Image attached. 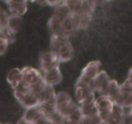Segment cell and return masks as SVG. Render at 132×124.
<instances>
[{"label": "cell", "mask_w": 132, "mask_h": 124, "mask_svg": "<svg viewBox=\"0 0 132 124\" xmlns=\"http://www.w3.org/2000/svg\"><path fill=\"white\" fill-rule=\"evenodd\" d=\"M101 66V63L99 61L95 60L90 61L84 67L77 82L88 85V83L100 72L99 69Z\"/></svg>", "instance_id": "cell-1"}, {"label": "cell", "mask_w": 132, "mask_h": 124, "mask_svg": "<svg viewBox=\"0 0 132 124\" xmlns=\"http://www.w3.org/2000/svg\"><path fill=\"white\" fill-rule=\"evenodd\" d=\"M39 65L44 72L59 66L57 55L53 51L43 52L39 57Z\"/></svg>", "instance_id": "cell-2"}, {"label": "cell", "mask_w": 132, "mask_h": 124, "mask_svg": "<svg viewBox=\"0 0 132 124\" xmlns=\"http://www.w3.org/2000/svg\"><path fill=\"white\" fill-rule=\"evenodd\" d=\"M22 80L32 87L43 80V76L38 70L33 67H25L21 70Z\"/></svg>", "instance_id": "cell-3"}, {"label": "cell", "mask_w": 132, "mask_h": 124, "mask_svg": "<svg viewBox=\"0 0 132 124\" xmlns=\"http://www.w3.org/2000/svg\"><path fill=\"white\" fill-rule=\"evenodd\" d=\"M46 116V114L40 105L27 108L23 114V118L27 123H34L36 120Z\"/></svg>", "instance_id": "cell-4"}, {"label": "cell", "mask_w": 132, "mask_h": 124, "mask_svg": "<svg viewBox=\"0 0 132 124\" xmlns=\"http://www.w3.org/2000/svg\"><path fill=\"white\" fill-rule=\"evenodd\" d=\"M59 67H56L44 72L43 80L46 85H52L59 83L62 80V74Z\"/></svg>", "instance_id": "cell-5"}, {"label": "cell", "mask_w": 132, "mask_h": 124, "mask_svg": "<svg viewBox=\"0 0 132 124\" xmlns=\"http://www.w3.org/2000/svg\"><path fill=\"white\" fill-rule=\"evenodd\" d=\"M94 103L97 110V113L112 111L113 109V103L106 96L101 95L99 98H95Z\"/></svg>", "instance_id": "cell-6"}, {"label": "cell", "mask_w": 132, "mask_h": 124, "mask_svg": "<svg viewBox=\"0 0 132 124\" xmlns=\"http://www.w3.org/2000/svg\"><path fill=\"white\" fill-rule=\"evenodd\" d=\"M22 23H23V19H22L21 16L18 14H13L9 16L6 27H7L12 32L16 34L20 30Z\"/></svg>", "instance_id": "cell-7"}, {"label": "cell", "mask_w": 132, "mask_h": 124, "mask_svg": "<svg viewBox=\"0 0 132 124\" xmlns=\"http://www.w3.org/2000/svg\"><path fill=\"white\" fill-rule=\"evenodd\" d=\"M19 103L23 107L27 109L39 105V99L37 96L30 92L29 93L24 96V97Z\"/></svg>", "instance_id": "cell-8"}, {"label": "cell", "mask_w": 132, "mask_h": 124, "mask_svg": "<svg viewBox=\"0 0 132 124\" xmlns=\"http://www.w3.org/2000/svg\"><path fill=\"white\" fill-rule=\"evenodd\" d=\"M80 110L84 117L89 118L97 113V110L95 107L94 102L88 104H82L80 107Z\"/></svg>", "instance_id": "cell-9"}, {"label": "cell", "mask_w": 132, "mask_h": 124, "mask_svg": "<svg viewBox=\"0 0 132 124\" xmlns=\"http://www.w3.org/2000/svg\"><path fill=\"white\" fill-rule=\"evenodd\" d=\"M21 74V70L19 69L18 67H14L12 68L7 73L6 75V81L9 84H12L15 80L18 78Z\"/></svg>", "instance_id": "cell-10"}, {"label": "cell", "mask_w": 132, "mask_h": 124, "mask_svg": "<svg viewBox=\"0 0 132 124\" xmlns=\"http://www.w3.org/2000/svg\"><path fill=\"white\" fill-rule=\"evenodd\" d=\"M79 107H77L73 102H70L67 107L63 109L60 112H58L64 118H67V117L70 116L72 112H74Z\"/></svg>", "instance_id": "cell-11"}, {"label": "cell", "mask_w": 132, "mask_h": 124, "mask_svg": "<svg viewBox=\"0 0 132 124\" xmlns=\"http://www.w3.org/2000/svg\"><path fill=\"white\" fill-rule=\"evenodd\" d=\"M70 101H72L70 96L65 92H60L57 94H55V105L64 103V102H70Z\"/></svg>", "instance_id": "cell-12"}, {"label": "cell", "mask_w": 132, "mask_h": 124, "mask_svg": "<svg viewBox=\"0 0 132 124\" xmlns=\"http://www.w3.org/2000/svg\"><path fill=\"white\" fill-rule=\"evenodd\" d=\"M46 119L48 121H50V123H55L59 122V121H63L64 120V118L57 112V111H54L52 113H50L46 116Z\"/></svg>", "instance_id": "cell-13"}, {"label": "cell", "mask_w": 132, "mask_h": 124, "mask_svg": "<svg viewBox=\"0 0 132 124\" xmlns=\"http://www.w3.org/2000/svg\"><path fill=\"white\" fill-rule=\"evenodd\" d=\"M82 115L81 112V110H80V107H78L74 112H72L67 118L71 120H73V121H76L77 122H79V121L82 118Z\"/></svg>", "instance_id": "cell-14"}, {"label": "cell", "mask_w": 132, "mask_h": 124, "mask_svg": "<svg viewBox=\"0 0 132 124\" xmlns=\"http://www.w3.org/2000/svg\"><path fill=\"white\" fill-rule=\"evenodd\" d=\"M89 118H90L92 121L95 122L96 124H103V122H102L100 116H99L98 113L92 115V116L89 117Z\"/></svg>", "instance_id": "cell-15"}, {"label": "cell", "mask_w": 132, "mask_h": 124, "mask_svg": "<svg viewBox=\"0 0 132 124\" xmlns=\"http://www.w3.org/2000/svg\"><path fill=\"white\" fill-rule=\"evenodd\" d=\"M48 121L46 119V116H44V117L38 119L37 120H36L34 124H48Z\"/></svg>", "instance_id": "cell-16"}, {"label": "cell", "mask_w": 132, "mask_h": 124, "mask_svg": "<svg viewBox=\"0 0 132 124\" xmlns=\"http://www.w3.org/2000/svg\"><path fill=\"white\" fill-rule=\"evenodd\" d=\"M45 3L50 6H55L59 3L57 0H45Z\"/></svg>", "instance_id": "cell-17"}, {"label": "cell", "mask_w": 132, "mask_h": 124, "mask_svg": "<svg viewBox=\"0 0 132 124\" xmlns=\"http://www.w3.org/2000/svg\"><path fill=\"white\" fill-rule=\"evenodd\" d=\"M16 124H27V122L24 121V120L23 118H21L18 120Z\"/></svg>", "instance_id": "cell-18"}, {"label": "cell", "mask_w": 132, "mask_h": 124, "mask_svg": "<svg viewBox=\"0 0 132 124\" xmlns=\"http://www.w3.org/2000/svg\"><path fill=\"white\" fill-rule=\"evenodd\" d=\"M52 124H65V122H64V119L63 121H59V122H55V123H52Z\"/></svg>", "instance_id": "cell-19"}, {"label": "cell", "mask_w": 132, "mask_h": 124, "mask_svg": "<svg viewBox=\"0 0 132 124\" xmlns=\"http://www.w3.org/2000/svg\"><path fill=\"white\" fill-rule=\"evenodd\" d=\"M27 124H34L33 123H27Z\"/></svg>", "instance_id": "cell-20"}]
</instances>
